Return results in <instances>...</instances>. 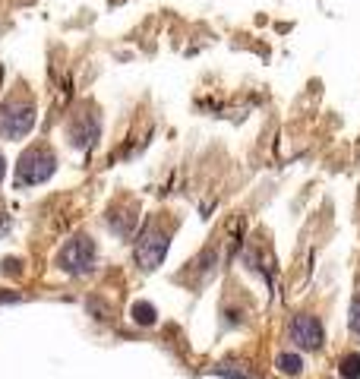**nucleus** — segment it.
<instances>
[{"instance_id":"nucleus-1","label":"nucleus","mask_w":360,"mask_h":379,"mask_svg":"<svg viewBox=\"0 0 360 379\" xmlns=\"http://www.w3.org/2000/svg\"><path fill=\"white\" fill-rule=\"evenodd\" d=\"M57 171V155L47 142H35L23 152V158L16 161V187H35L45 184L51 174Z\"/></svg>"},{"instance_id":"nucleus-2","label":"nucleus","mask_w":360,"mask_h":379,"mask_svg":"<svg viewBox=\"0 0 360 379\" xmlns=\"http://www.w3.org/2000/svg\"><path fill=\"white\" fill-rule=\"evenodd\" d=\"M168 247H171V231H165L161 221H149L136 240V262H139L142 272H155L165 262Z\"/></svg>"},{"instance_id":"nucleus-3","label":"nucleus","mask_w":360,"mask_h":379,"mask_svg":"<svg viewBox=\"0 0 360 379\" xmlns=\"http://www.w3.org/2000/svg\"><path fill=\"white\" fill-rule=\"evenodd\" d=\"M35 127V105L25 95H13L0 105V136L4 139H23Z\"/></svg>"},{"instance_id":"nucleus-4","label":"nucleus","mask_w":360,"mask_h":379,"mask_svg":"<svg viewBox=\"0 0 360 379\" xmlns=\"http://www.w3.org/2000/svg\"><path fill=\"white\" fill-rule=\"evenodd\" d=\"M95 266V240L86 234H76L73 240H66L57 253V269L66 275H86Z\"/></svg>"},{"instance_id":"nucleus-5","label":"nucleus","mask_w":360,"mask_h":379,"mask_svg":"<svg viewBox=\"0 0 360 379\" xmlns=\"http://www.w3.org/2000/svg\"><path fill=\"white\" fill-rule=\"evenodd\" d=\"M288 332H291V342H294L301 351H316V348H323V342H325L323 322H319L316 316H310V313L294 316Z\"/></svg>"},{"instance_id":"nucleus-6","label":"nucleus","mask_w":360,"mask_h":379,"mask_svg":"<svg viewBox=\"0 0 360 379\" xmlns=\"http://www.w3.org/2000/svg\"><path fill=\"white\" fill-rule=\"evenodd\" d=\"M98 133H101V120L95 117V114H89V111L73 114L70 124H66V136H70V146H76V148L95 146Z\"/></svg>"},{"instance_id":"nucleus-7","label":"nucleus","mask_w":360,"mask_h":379,"mask_svg":"<svg viewBox=\"0 0 360 379\" xmlns=\"http://www.w3.org/2000/svg\"><path fill=\"white\" fill-rule=\"evenodd\" d=\"M136 221H139V212H136L130 202H127V209H111V215H108V228L120 237H130Z\"/></svg>"},{"instance_id":"nucleus-8","label":"nucleus","mask_w":360,"mask_h":379,"mask_svg":"<svg viewBox=\"0 0 360 379\" xmlns=\"http://www.w3.org/2000/svg\"><path fill=\"white\" fill-rule=\"evenodd\" d=\"M130 313H133V322H136V326H142V329H149V326H155V322H158V310H155L149 301H136Z\"/></svg>"},{"instance_id":"nucleus-9","label":"nucleus","mask_w":360,"mask_h":379,"mask_svg":"<svg viewBox=\"0 0 360 379\" xmlns=\"http://www.w3.org/2000/svg\"><path fill=\"white\" fill-rule=\"evenodd\" d=\"M275 367H278V373H284V376H301L303 373L301 354H288V351L275 357Z\"/></svg>"},{"instance_id":"nucleus-10","label":"nucleus","mask_w":360,"mask_h":379,"mask_svg":"<svg viewBox=\"0 0 360 379\" xmlns=\"http://www.w3.org/2000/svg\"><path fill=\"white\" fill-rule=\"evenodd\" d=\"M338 373H342V379H360V354L357 351H351V354H344L342 361H338Z\"/></svg>"},{"instance_id":"nucleus-11","label":"nucleus","mask_w":360,"mask_h":379,"mask_svg":"<svg viewBox=\"0 0 360 379\" xmlns=\"http://www.w3.org/2000/svg\"><path fill=\"white\" fill-rule=\"evenodd\" d=\"M215 373L228 376V379H260V376L250 373L247 363H219V367H215Z\"/></svg>"},{"instance_id":"nucleus-12","label":"nucleus","mask_w":360,"mask_h":379,"mask_svg":"<svg viewBox=\"0 0 360 379\" xmlns=\"http://www.w3.org/2000/svg\"><path fill=\"white\" fill-rule=\"evenodd\" d=\"M348 322H351V332L360 338V291H357V297H354V303H351V316H348Z\"/></svg>"},{"instance_id":"nucleus-13","label":"nucleus","mask_w":360,"mask_h":379,"mask_svg":"<svg viewBox=\"0 0 360 379\" xmlns=\"http://www.w3.org/2000/svg\"><path fill=\"white\" fill-rule=\"evenodd\" d=\"M19 266H23L19 260H4V262H0V272H4V275H13V272H19Z\"/></svg>"},{"instance_id":"nucleus-14","label":"nucleus","mask_w":360,"mask_h":379,"mask_svg":"<svg viewBox=\"0 0 360 379\" xmlns=\"http://www.w3.org/2000/svg\"><path fill=\"white\" fill-rule=\"evenodd\" d=\"M6 231H10V218H6V215L0 212V237H4Z\"/></svg>"},{"instance_id":"nucleus-15","label":"nucleus","mask_w":360,"mask_h":379,"mask_svg":"<svg viewBox=\"0 0 360 379\" xmlns=\"http://www.w3.org/2000/svg\"><path fill=\"white\" fill-rule=\"evenodd\" d=\"M4 177H6V158L0 155V180H4Z\"/></svg>"}]
</instances>
